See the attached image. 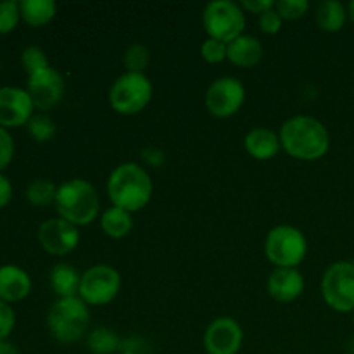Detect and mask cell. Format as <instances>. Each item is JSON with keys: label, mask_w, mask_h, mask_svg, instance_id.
Wrapping results in <instances>:
<instances>
[{"label": "cell", "mask_w": 354, "mask_h": 354, "mask_svg": "<svg viewBox=\"0 0 354 354\" xmlns=\"http://www.w3.org/2000/svg\"><path fill=\"white\" fill-rule=\"evenodd\" d=\"M88 304L82 297H62L50 306L47 313L48 332L55 341L73 344L82 341L88 332Z\"/></svg>", "instance_id": "4"}, {"label": "cell", "mask_w": 354, "mask_h": 354, "mask_svg": "<svg viewBox=\"0 0 354 354\" xmlns=\"http://www.w3.org/2000/svg\"><path fill=\"white\" fill-rule=\"evenodd\" d=\"M35 104L30 93L17 86H2L0 88V127L17 128L28 124L33 116Z\"/></svg>", "instance_id": "14"}, {"label": "cell", "mask_w": 354, "mask_h": 354, "mask_svg": "<svg viewBox=\"0 0 354 354\" xmlns=\"http://www.w3.org/2000/svg\"><path fill=\"white\" fill-rule=\"evenodd\" d=\"M348 17L354 23V0L353 2H349V6H348Z\"/></svg>", "instance_id": "37"}, {"label": "cell", "mask_w": 354, "mask_h": 354, "mask_svg": "<svg viewBox=\"0 0 354 354\" xmlns=\"http://www.w3.org/2000/svg\"><path fill=\"white\" fill-rule=\"evenodd\" d=\"M353 320H354V318H353Z\"/></svg>", "instance_id": "38"}, {"label": "cell", "mask_w": 354, "mask_h": 354, "mask_svg": "<svg viewBox=\"0 0 354 354\" xmlns=\"http://www.w3.org/2000/svg\"><path fill=\"white\" fill-rule=\"evenodd\" d=\"M28 133L31 135L35 142H40V144H45V142H50L52 138L55 137V123L52 118H48L47 114H33L31 120L28 121L26 124Z\"/></svg>", "instance_id": "25"}, {"label": "cell", "mask_w": 354, "mask_h": 354, "mask_svg": "<svg viewBox=\"0 0 354 354\" xmlns=\"http://www.w3.org/2000/svg\"><path fill=\"white\" fill-rule=\"evenodd\" d=\"M21 19L33 28L45 26L57 14V6L54 0H23L19 2Z\"/></svg>", "instance_id": "21"}, {"label": "cell", "mask_w": 354, "mask_h": 354, "mask_svg": "<svg viewBox=\"0 0 354 354\" xmlns=\"http://www.w3.org/2000/svg\"><path fill=\"white\" fill-rule=\"evenodd\" d=\"M244 147L251 158L258 161H268L273 159L282 149L279 133L270 128H252L244 138Z\"/></svg>", "instance_id": "18"}, {"label": "cell", "mask_w": 354, "mask_h": 354, "mask_svg": "<svg viewBox=\"0 0 354 354\" xmlns=\"http://www.w3.org/2000/svg\"><path fill=\"white\" fill-rule=\"evenodd\" d=\"M266 289L279 303H292L303 294L304 277L297 268H275L270 273Z\"/></svg>", "instance_id": "15"}, {"label": "cell", "mask_w": 354, "mask_h": 354, "mask_svg": "<svg viewBox=\"0 0 354 354\" xmlns=\"http://www.w3.org/2000/svg\"><path fill=\"white\" fill-rule=\"evenodd\" d=\"M242 341V327L230 317L214 318L204 332V349L207 354H237Z\"/></svg>", "instance_id": "13"}, {"label": "cell", "mask_w": 354, "mask_h": 354, "mask_svg": "<svg viewBox=\"0 0 354 354\" xmlns=\"http://www.w3.org/2000/svg\"><path fill=\"white\" fill-rule=\"evenodd\" d=\"M227 50L228 44L214 40V38H206L201 45V55L209 64H220V62L227 61Z\"/></svg>", "instance_id": "30"}, {"label": "cell", "mask_w": 354, "mask_h": 354, "mask_svg": "<svg viewBox=\"0 0 354 354\" xmlns=\"http://www.w3.org/2000/svg\"><path fill=\"white\" fill-rule=\"evenodd\" d=\"M241 7L248 12L261 16L266 10H272L275 7V2L273 0H244V2H241Z\"/></svg>", "instance_id": "34"}, {"label": "cell", "mask_w": 354, "mask_h": 354, "mask_svg": "<svg viewBox=\"0 0 354 354\" xmlns=\"http://www.w3.org/2000/svg\"><path fill=\"white\" fill-rule=\"evenodd\" d=\"M12 199V183L6 175L0 173V209L7 206Z\"/></svg>", "instance_id": "35"}, {"label": "cell", "mask_w": 354, "mask_h": 354, "mask_svg": "<svg viewBox=\"0 0 354 354\" xmlns=\"http://www.w3.org/2000/svg\"><path fill=\"white\" fill-rule=\"evenodd\" d=\"M325 304L339 313H354V263L337 261L322 277Z\"/></svg>", "instance_id": "8"}, {"label": "cell", "mask_w": 354, "mask_h": 354, "mask_svg": "<svg viewBox=\"0 0 354 354\" xmlns=\"http://www.w3.org/2000/svg\"><path fill=\"white\" fill-rule=\"evenodd\" d=\"M245 100V86L234 76L218 78L206 90V109L214 118H230L239 113Z\"/></svg>", "instance_id": "10"}, {"label": "cell", "mask_w": 354, "mask_h": 354, "mask_svg": "<svg viewBox=\"0 0 354 354\" xmlns=\"http://www.w3.org/2000/svg\"><path fill=\"white\" fill-rule=\"evenodd\" d=\"M151 62V50L142 44H133L124 50L123 64L127 73H144Z\"/></svg>", "instance_id": "26"}, {"label": "cell", "mask_w": 354, "mask_h": 354, "mask_svg": "<svg viewBox=\"0 0 354 354\" xmlns=\"http://www.w3.org/2000/svg\"><path fill=\"white\" fill-rule=\"evenodd\" d=\"M21 64H23L24 71H26L28 76L35 75V73L41 71V69H45L50 66L48 64L47 54H45L44 48L35 47V45L24 48L23 54H21Z\"/></svg>", "instance_id": "27"}, {"label": "cell", "mask_w": 354, "mask_h": 354, "mask_svg": "<svg viewBox=\"0 0 354 354\" xmlns=\"http://www.w3.org/2000/svg\"><path fill=\"white\" fill-rule=\"evenodd\" d=\"M16 325V313L9 303L0 301V341H6L14 330Z\"/></svg>", "instance_id": "31"}, {"label": "cell", "mask_w": 354, "mask_h": 354, "mask_svg": "<svg viewBox=\"0 0 354 354\" xmlns=\"http://www.w3.org/2000/svg\"><path fill=\"white\" fill-rule=\"evenodd\" d=\"M80 283H82V275L75 266L68 263H57L50 270V287L59 299L78 296Z\"/></svg>", "instance_id": "19"}, {"label": "cell", "mask_w": 354, "mask_h": 354, "mask_svg": "<svg viewBox=\"0 0 354 354\" xmlns=\"http://www.w3.org/2000/svg\"><path fill=\"white\" fill-rule=\"evenodd\" d=\"M100 228L111 239L127 237L131 228H133L131 213L116 206L107 207L102 213V216H100Z\"/></svg>", "instance_id": "22"}, {"label": "cell", "mask_w": 354, "mask_h": 354, "mask_svg": "<svg viewBox=\"0 0 354 354\" xmlns=\"http://www.w3.org/2000/svg\"><path fill=\"white\" fill-rule=\"evenodd\" d=\"M0 354H19V351L10 342L0 341Z\"/></svg>", "instance_id": "36"}, {"label": "cell", "mask_w": 354, "mask_h": 354, "mask_svg": "<svg viewBox=\"0 0 354 354\" xmlns=\"http://www.w3.org/2000/svg\"><path fill=\"white\" fill-rule=\"evenodd\" d=\"M120 289V272L109 265H95L82 275L78 297L88 306H106L116 299Z\"/></svg>", "instance_id": "9"}, {"label": "cell", "mask_w": 354, "mask_h": 354, "mask_svg": "<svg viewBox=\"0 0 354 354\" xmlns=\"http://www.w3.org/2000/svg\"><path fill=\"white\" fill-rule=\"evenodd\" d=\"M152 93V83L144 73H123L111 85L109 104L116 113L133 116L151 104Z\"/></svg>", "instance_id": "6"}, {"label": "cell", "mask_w": 354, "mask_h": 354, "mask_svg": "<svg viewBox=\"0 0 354 354\" xmlns=\"http://www.w3.org/2000/svg\"><path fill=\"white\" fill-rule=\"evenodd\" d=\"M282 23H283V19L280 17V14L277 12L275 7H273L272 10H266L265 14H261V16H259V21H258L259 28H261L263 33H266V35L279 33V31L282 30Z\"/></svg>", "instance_id": "33"}, {"label": "cell", "mask_w": 354, "mask_h": 354, "mask_svg": "<svg viewBox=\"0 0 354 354\" xmlns=\"http://www.w3.org/2000/svg\"><path fill=\"white\" fill-rule=\"evenodd\" d=\"M38 242L52 256H68L80 244V228L62 218H50L38 228Z\"/></svg>", "instance_id": "11"}, {"label": "cell", "mask_w": 354, "mask_h": 354, "mask_svg": "<svg viewBox=\"0 0 354 354\" xmlns=\"http://www.w3.org/2000/svg\"><path fill=\"white\" fill-rule=\"evenodd\" d=\"M265 254L277 268H297L308 254V241L299 228L279 225L266 235Z\"/></svg>", "instance_id": "5"}, {"label": "cell", "mask_w": 354, "mask_h": 354, "mask_svg": "<svg viewBox=\"0 0 354 354\" xmlns=\"http://www.w3.org/2000/svg\"><path fill=\"white\" fill-rule=\"evenodd\" d=\"M21 19L19 3L14 0H3L0 2V35H7L14 31Z\"/></svg>", "instance_id": "29"}, {"label": "cell", "mask_w": 354, "mask_h": 354, "mask_svg": "<svg viewBox=\"0 0 354 354\" xmlns=\"http://www.w3.org/2000/svg\"><path fill=\"white\" fill-rule=\"evenodd\" d=\"M263 54H265V48L258 38L252 35H241L228 44L227 61H230L237 68H254L261 62Z\"/></svg>", "instance_id": "17"}, {"label": "cell", "mask_w": 354, "mask_h": 354, "mask_svg": "<svg viewBox=\"0 0 354 354\" xmlns=\"http://www.w3.org/2000/svg\"><path fill=\"white\" fill-rule=\"evenodd\" d=\"M315 21L322 31L337 33L348 21V7H344V3L339 0H324L318 3Z\"/></svg>", "instance_id": "20"}, {"label": "cell", "mask_w": 354, "mask_h": 354, "mask_svg": "<svg viewBox=\"0 0 354 354\" xmlns=\"http://www.w3.org/2000/svg\"><path fill=\"white\" fill-rule=\"evenodd\" d=\"M203 24L207 38L230 44L244 35L245 12L241 3L232 0H214L204 7Z\"/></svg>", "instance_id": "7"}, {"label": "cell", "mask_w": 354, "mask_h": 354, "mask_svg": "<svg viewBox=\"0 0 354 354\" xmlns=\"http://www.w3.org/2000/svg\"><path fill=\"white\" fill-rule=\"evenodd\" d=\"M152 190L154 185L151 175L137 162H121L107 178V196L111 203L128 213L144 209L151 203Z\"/></svg>", "instance_id": "2"}, {"label": "cell", "mask_w": 354, "mask_h": 354, "mask_svg": "<svg viewBox=\"0 0 354 354\" xmlns=\"http://www.w3.org/2000/svg\"><path fill=\"white\" fill-rule=\"evenodd\" d=\"M275 10L283 21H296L306 16L310 10V2L308 0H279L275 2Z\"/></svg>", "instance_id": "28"}, {"label": "cell", "mask_w": 354, "mask_h": 354, "mask_svg": "<svg viewBox=\"0 0 354 354\" xmlns=\"http://www.w3.org/2000/svg\"><path fill=\"white\" fill-rule=\"evenodd\" d=\"M86 348L92 354H113L121 348L120 337L107 327H95L86 337Z\"/></svg>", "instance_id": "23"}, {"label": "cell", "mask_w": 354, "mask_h": 354, "mask_svg": "<svg viewBox=\"0 0 354 354\" xmlns=\"http://www.w3.org/2000/svg\"><path fill=\"white\" fill-rule=\"evenodd\" d=\"M28 203L33 204L37 207H45L50 206L55 203V196H57V187L54 185V182L47 178H37L28 185L26 192Z\"/></svg>", "instance_id": "24"}, {"label": "cell", "mask_w": 354, "mask_h": 354, "mask_svg": "<svg viewBox=\"0 0 354 354\" xmlns=\"http://www.w3.org/2000/svg\"><path fill=\"white\" fill-rule=\"evenodd\" d=\"M26 90L33 100L35 107H38L40 111H48L61 102L66 83L61 73L48 66V68L28 76Z\"/></svg>", "instance_id": "12"}, {"label": "cell", "mask_w": 354, "mask_h": 354, "mask_svg": "<svg viewBox=\"0 0 354 354\" xmlns=\"http://www.w3.org/2000/svg\"><path fill=\"white\" fill-rule=\"evenodd\" d=\"M279 137L283 151L301 161H317L330 149L327 127L313 116L289 118L280 128Z\"/></svg>", "instance_id": "1"}, {"label": "cell", "mask_w": 354, "mask_h": 354, "mask_svg": "<svg viewBox=\"0 0 354 354\" xmlns=\"http://www.w3.org/2000/svg\"><path fill=\"white\" fill-rule=\"evenodd\" d=\"M14 158V140L6 128L0 127V171L10 165Z\"/></svg>", "instance_id": "32"}, {"label": "cell", "mask_w": 354, "mask_h": 354, "mask_svg": "<svg viewBox=\"0 0 354 354\" xmlns=\"http://www.w3.org/2000/svg\"><path fill=\"white\" fill-rule=\"evenodd\" d=\"M54 204L59 218L76 225L78 228L95 221L100 207L95 187L83 178H71L61 183L57 187Z\"/></svg>", "instance_id": "3"}, {"label": "cell", "mask_w": 354, "mask_h": 354, "mask_svg": "<svg viewBox=\"0 0 354 354\" xmlns=\"http://www.w3.org/2000/svg\"><path fill=\"white\" fill-rule=\"evenodd\" d=\"M31 290V279L23 268L16 265L0 266V301L17 303L28 297Z\"/></svg>", "instance_id": "16"}]
</instances>
